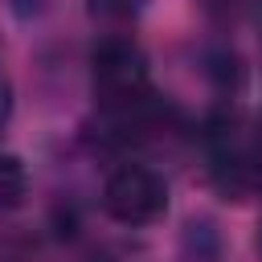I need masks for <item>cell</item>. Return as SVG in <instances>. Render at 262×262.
I'll return each mask as SVG.
<instances>
[{
	"label": "cell",
	"instance_id": "cell-6",
	"mask_svg": "<svg viewBox=\"0 0 262 262\" xmlns=\"http://www.w3.org/2000/svg\"><path fill=\"white\" fill-rule=\"evenodd\" d=\"M250 127V147H254V160L262 164V111L254 115V123H246Z\"/></svg>",
	"mask_w": 262,
	"mask_h": 262
},
{
	"label": "cell",
	"instance_id": "cell-7",
	"mask_svg": "<svg viewBox=\"0 0 262 262\" xmlns=\"http://www.w3.org/2000/svg\"><path fill=\"white\" fill-rule=\"evenodd\" d=\"M45 4H49V0H8V8H12L16 16H37Z\"/></svg>",
	"mask_w": 262,
	"mask_h": 262
},
{
	"label": "cell",
	"instance_id": "cell-5",
	"mask_svg": "<svg viewBox=\"0 0 262 262\" xmlns=\"http://www.w3.org/2000/svg\"><path fill=\"white\" fill-rule=\"evenodd\" d=\"M8 119H12V82H8L4 70H0V135H4Z\"/></svg>",
	"mask_w": 262,
	"mask_h": 262
},
{
	"label": "cell",
	"instance_id": "cell-3",
	"mask_svg": "<svg viewBox=\"0 0 262 262\" xmlns=\"http://www.w3.org/2000/svg\"><path fill=\"white\" fill-rule=\"evenodd\" d=\"M86 8H90V16H98L106 25H131L147 8V0H86Z\"/></svg>",
	"mask_w": 262,
	"mask_h": 262
},
{
	"label": "cell",
	"instance_id": "cell-2",
	"mask_svg": "<svg viewBox=\"0 0 262 262\" xmlns=\"http://www.w3.org/2000/svg\"><path fill=\"white\" fill-rule=\"evenodd\" d=\"M29 192V176H25V164L16 156H0V213L4 209H16Z\"/></svg>",
	"mask_w": 262,
	"mask_h": 262
},
{
	"label": "cell",
	"instance_id": "cell-8",
	"mask_svg": "<svg viewBox=\"0 0 262 262\" xmlns=\"http://www.w3.org/2000/svg\"><path fill=\"white\" fill-rule=\"evenodd\" d=\"M258 254H262V217H258Z\"/></svg>",
	"mask_w": 262,
	"mask_h": 262
},
{
	"label": "cell",
	"instance_id": "cell-1",
	"mask_svg": "<svg viewBox=\"0 0 262 262\" xmlns=\"http://www.w3.org/2000/svg\"><path fill=\"white\" fill-rule=\"evenodd\" d=\"M102 213L119 225H156L168 213V180L147 164H119L102 180Z\"/></svg>",
	"mask_w": 262,
	"mask_h": 262
},
{
	"label": "cell",
	"instance_id": "cell-4",
	"mask_svg": "<svg viewBox=\"0 0 262 262\" xmlns=\"http://www.w3.org/2000/svg\"><path fill=\"white\" fill-rule=\"evenodd\" d=\"M213 16H246V12H262V0H201Z\"/></svg>",
	"mask_w": 262,
	"mask_h": 262
}]
</instances>
